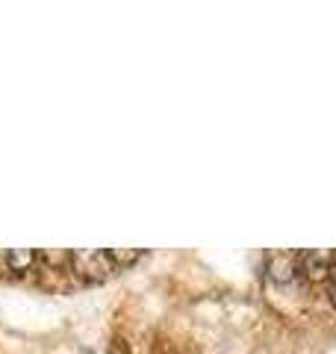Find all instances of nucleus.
I'll return each instance as SVG.
<instances>
[{
  "mask_svg": "<svg viewBox=\"0 0 336 354\" xmlns=\"http://www.w3.org/2000/svg\"><path fill=\"white\" fill-rule=\"evenodd\" d=\"M333 269H336L333 251H298V274H304L307 281L312 283L330 281Z\"/></svg>",
  "mask_w": 336,
  "mask_h": 354,
  "instance_id": "nucleus-1",
  "label": "nucleus"
},
{
  "mask_svg": "<svg viewBox=\"0 0 336 354\" xmlns=\"http://www.w3.org/2000/svg\"><path fill=\"white\" fill-rule=\"evenodd\" d=\"M71 260L77 263V272L88 281H100L104 274L115 272V263H112L109 251H95V254H71Z\"/></svg>",
  "mask_w": 336,
  "mask_h": 354,
  "instance_id": "nucleus-2",
  "label": "nucleus"
},
{
  "mask_svg": "<svg viewBox=\"0 0 336 354\" xmlns=\"http://www.w3.org/2000/svg\"><path fill=\"white\" fill-rule=\"evenodd\" d=\"M265 272H268V278L277 281V283L292 281L295 274H298V251H277V254H268Z\"/></svg>",
  "mask_w": 336,
  "mask_h": 354,
  "instance_id": "nucleus-3",
  "label": "nucleus"
},
{
  "mask_svg": "<svg viewBox=\"0 0 336 354\" xmlns=\"http://www.w3.org/2000/svg\"><path fill=\"white\" fill-rule=\"evenodd\" d=\"M0 260L6 263L9 272L24 274V272H32V266L39 263V254L36 251H6V254H0Z\"/></svg>",
  "mask_w": 336,
  "mask_h": 354,
  "instance_id": "nucleus-4",
  "label": "nucleus"
},
{
  "mask_svg": "<svg viewBox=\"0 0 336 354\" xmlns=\"http://www.w3.org/2000/svg\"><path fill=\"white\" fill-rule=\"evenodd\" d=\"M106 354H130V348H127V342H124V339H112Z\"/></svg>",
  "mask_w": 336,
  "mask_h": 354,
  "instance_id": "nucleus-5",
  "label": "nucleus"
},
{
  "mask_svg": "<svg viewBox=\"0 0 336 354\" xmlns=\"http://www.w3.org/2000/svg\"><path fill=\"white\" fill-rule=\"evenodd\" d=\"M328 298H330V304L336 307V269L330 274V281H328Z\"/></svg>",
  "mask_w": 336,
  "mask_h": 354,
  "instance_id": "nucleus-6",
  "label": "nucleus"
}]
</instances>
